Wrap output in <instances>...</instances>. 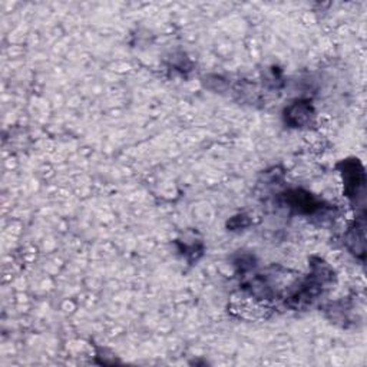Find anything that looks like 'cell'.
<instances>
[{"instance_id": "cell-1", "label": "cell", "mask_w": 367, "mask_h": 367, "mask_svg": "<svg viewBox=\"0 0 367 367\" xmlns=\"http://www.w3.org/2000/svg\"><path fill=\"white\" fill-rule=\"evenodd\" d=\"M342 167L346 197L352 201H356V204L364 205L366 176L361 164L359 162V160H347L342 162Z\"/></svg>"}, {"instance_id": "cell-2", "label": "cell", "mask_w": 367, "mask_h": 367, "mask_svg": "<svg viewBox=\"0 0 367 367\" xmlns=\"http://www.w3.org/2000/svg\"><path fill=\"white\" fill-rule=\"evenodd\" d=\"M310 115H312L310 106H305L304 104L297 102V105L289 108L287 116H289V122H291L294 127H298L303 125L304 122H307L310 119Z\"/></svg>"}]
</instances>
